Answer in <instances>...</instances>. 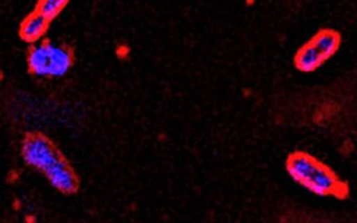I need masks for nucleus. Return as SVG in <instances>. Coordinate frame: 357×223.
I'll use <instances>...</instances> for the list:
<instances>
[{
  "label": "nucleus",
  "instance_id": "obj_1",
  "mask_svg": "<svg viewBox=\"0 0 357 223\" xmlns=\"http://www.w3.org/2000/svg\"><path fill=\"white\" fill-rule=\"evenodd\" d=\"M285 168L294 181L308 191L324 197L346 200L350 197V185L337 173L312 154L296 150L288 154Z\"/></svg>",
  "mask_w": 357,
  "mask_h": 223
},
{
  "label": "nucleus",
  "instance_id": "obj_2",
  "mask_svg": "<svg viewBox=\"0 0 357 223\" xmlns=\"http://www.w3.org/2000/svg\"><path fill=\"white\" fill-rule=\"evenodd\" d=\"M26 61L29 72L34 76L62 77L74 66L75 49L63 41L45 38L30 45Z\"/></svg>",
  "mask_w": 357,
  "mask_h": 223
},
{
  "label": "nucleus",
  "instance_id": "obj_3",
  "mask_svg": "<svg viewBox=\"0 0 357 223\" xmlns=\"http://www.w3.org/2000/svg\"><path fill=\"white\" fill-rule=\"evenodd\" d=\"M22 156L29 166L45 173L64 158L55 145L40 133L26 137L22 146Z\"/></svg>",
  "mask_w": 357,
  "mask_h": 223
},
{
  "label": "nucleus",
  "instance_id": "obj_4",
  "mask_svg": "<svg viewBox=\"0 0 357 223\" xmlns=\"http://www.w3.org/2000/svg\"><path fill=\"white\" fill-rule=\"evenodd\" d=\"M51 185L55 189L64 194H72L77 192L79 187V179L66 158L52 167L45 173Z\"/></svg>",
  "mask_w": 357,
  "mask_h": 223
},
{
  "label": "nucleus",
  "instance_id": "obj_5",
  "mask_svg": "<svg viewBox=\"0 0 357 223\" xmlns=\"http://www.w3.org/2000/svg\"><path fill=\"white\" fill-rule=\"evenodd\" d=\"M308 41L327 61L340 49L342 45V35L333 29H321L317 31V34L311 37Z\"/></svg>",
  "mask_w": 357,
  "mask_h": 223
},
{
  "label": "nucleus",
  "instance_id": "obj_6",
  "mask_svg": "<svg viewBox=\"0 0 357 223\" xmlns=\"http://www.w3.org/2000/svg\"><path fill=\"white\" fill-rule=\"evenodd\" d=\"M49 26V20L43 17L36 10H34L22 22V26H20V35L22 40L34 45L47 34Z\"/></svg>",
  "mask_w": 357,
  "mask_h": 223
},
{
  "label": "nucleus",
  "instance_id": "obj_7",
  "mask_svg": "<svg viewBox=\"0 0 357 223\" xmlns=\"http://www.w3.org/2000/svg\"><path fill=\"white\" fill-rule=\"evenodd\" d=\"M68 3L66 0H41L37 3L35 10L51 22L61 13Z\"/></svg>",
  "mask_w": 357,
  "mask_h": 223
}]
</instances>
